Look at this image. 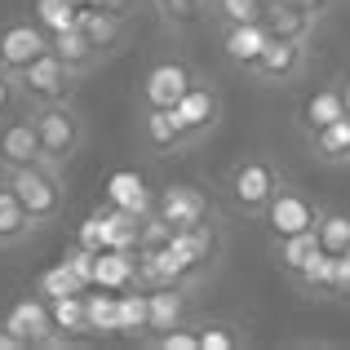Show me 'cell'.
Here are the masks:
<instances>
[{
	"instance_id": "cell-1",
	"label": "cell",
	"mask_w": 350,
	"mask_h": 350,
	"mask_svg": "<svg viewBox=\"0 0 350 350\" xmlns=\"http://www.w3.org/2000/svg\"><path fill=\"white\" fill-rule=\"evenodd\" d=\"M31 120L36 133H40V160L53 164V169H67L85 146V116L76 111V103L62 98V103L31 107Z\"/></svg>"
},
{
	"instance_id": "cell-2",
	"label": "cell",
	"mask_w": 350,
	"mask_h": 350,
	"mask_svg": "<svg viewBox=\"0 0 350 350\" xmlns=\"http://www.w3.org/2000/svg\"><path fill=\"white\" fill-rule=\"evenodd\" d=\"M5 182L14 187V196L23 200V208L31 213V222H36V226L58 222L62 208H67L62 169H53V164H44V160L27 164V169H18V173H5Z\"/></svg>"
},
{
	"instance_id": "cell-3",
	"label": "cell",
	"mask_w": 350,
	"mask_h": 350,
	"mask_svg": "<svg viewBox=\"0 0 350 350\" xmlns=\"http://www.w3.org/2000/svg\"><path fill=\"white\" fill-rule=\"evenodd\" d=\"M280 187H284L280 169L266 155H244L231 169V178H226V191H231L235 208H244V213H266V204L275 200Z\"/></svg>"
},
{
	"instance_id": "cell-4",
	"label": "cell",
	"mask_w": 350,
	"mask_h": 350,
	"mask_svg": "<svg viewBox=\"0 0 350 350\" xmlns=\"http://www.w3.org/2000/svg\"><path fill=\"white\" fill-rule=\"evenodd\" d=\"M18 89H23V103L27 107L62 103V98H71V89H76V71H71L67 62L53 53V44H49V53H40L31 67L18 71Z\"/></svg>"
},
{
	"instance_id": "cell-5",
	"label": "cell",
	"mask_w": 350,
	"mask_h": 350,
	"mask_svg": "<svg viewBox=\"0 0 350 350\" xmlns=\"http://www.w3.org/2000/svg\"><path fill=\"white\" fill-rule=\"evenodd\" d=\"M0 328H9V333L23 342V350H36V346H62L58 328H53V315H49V301H44L40 293H31V297H18L14 306L0 315Z\"/></svg>"
},
{
	"instance_id": "cell-6",
	"label": "cell",
	"mask_w": 350,
	"mask_h": 350,
	"mask_svg": "<svg viewBox=\"0 0 350 350\" xmlns=\"http://www.w3.org/2000/svg\"><path fill=\"white\" fill-rule=\"evenodd\" d=\"M36 160H40V133H36L31 107H27V111H14L0 120V178L27 169Z\"/></svg>"
},
{
	"instance_id": "cell-7",
	"label": "cell",
	"mask_w": 350,
	"mask_h": 350,
	"mask_svg": "<svg viewBox=\"0 0 350 350\" xmlns=\"http://www.w3.org/2000/svg\"><path fill=\"white\" fill-rule=\"evenodd\" d=\"M40 53H49V31H44L36 18H23V23H9L0 31V71L18 76L23 67H31Z\"/></svg>"
},
{
	"instance_id": "cell-8",
	"label": "cell",
	"mask_w": 350,
	"mask_h": 350,
	"mask_svg": "<svg viewBox=\"0 0 350 350\" xmlns=\"http://www.w3.org/2000/svg\"><path fill=\"white\" fill-rule=\"evenodd\" d=\"M155 217H160L169 231H191V226H204L208 222V200L200 187H164L155 196Z\"/></svg>"
},
{
	"instance_id": "cell-9",
	"label": "cell",
	"mask_w": 350,
	"mask_h": 350,
	"mask_svg": "<svg viewBox=\"0 0 350 350\" xmlns=\"http://www.w3.org/2000/svg\"><path fill=\"white\" fill-rule=\"evenodd\" d=\"M306 67V40H266V49L257 53V62L248 67L253 80H266V85H288V80L301 76Z\"/></svg>"
},
{
	"instance_id": "cell-10",
	"label": "cell",
	"mask_w": 350,
	"mask_h": 350,
	"mask_svg": "<svg viewBox=\"0 0 350 350\" xmlns=\"http://www.w3.org/2000/svg\"><path fill=\"white\" fill-rule=\"evenodd\" d=\"M191 85H196V71L178 58H164V62H155L142 80V107H169L173 111V107L187 98Z\"/></svg>"
},
{
	"instance_id": "cell-11",
	"label": "cell",
	"mask_w": 350,
	"mask_h": 350,
	"mask_svg": "<svg viewBox=\"0 0 350 350\" xmlns=\"http://www.w3.org/2000/svg\"><path fill=\"white\" fill-rule=\"evenodd\" d=\"M173 116H178L182 133L196 142V137H204V133L217 129V120H222V94H217L213 85H200L196 80V85L187 89V98L173 107Z\"/></svg>"
},
{
	"instance_id": "cell-12",
	"label": "cell",
	"mask_w": 350,
	"mask_h": 350,
	"mask_svg": "<svg viewBox=\"0 0 350 350\" xmlns=\"http://www.w3.org/2000/svg\"><path fill=\"white\" fill-rule=\"evenodd\" d=\"M266 222H271V235L275 239H284V235H297V231H310L315 226V217H319V208L310 204L306 196H297L293 187H280L275 191V200L266 204Z\"/></svg>"
},
{
	"instance_id": "cell-13",
	"label": "cell",
	"mask_w": 350,
	"mask_h": 350,
	"mask_svg": "<svg viewBox=\"0 0 350 350\" xmlns=\"http://www.w3.org/2000/svg\"><path fill=\"white\" fill-rule=\"evenodd\" d=\"M315 9H306L301 0H266V14H262V27L266 36L275 40H306L315 31Z\"/></svg>"
},
{
	"instance_id": "cell-14",
	"label": "cell",
	"mask_w": 350,
	"mask_h": 350,
	"mask_svg": "<svg viewBox=\"0 0 350 350\" xmlns=\"http://www.w3.org/2000/svg\"><path fill=\"white\" fill-rule=\"evenodd\" d=\"M76 27L98 44L103 53H111L120 40H124V14L120 9H107V5H85L76 9Z\"/></svg>"
},
{
	"instance_id": "cell-15",
	"label": "cell",
	"mask_w": 350,
	"mask_h": 350,
	"mask_svg": "<svg viewBox=\"0 0 350 350\" xmlns=\"http://www.w3.org/2000/svg\"><path fill=\"white\" fill-rule=\"evenodd\" d=\"M116 333H120V337H137V342H146V337H151V293H146L142 284H133V288H120Z\"/></svg>"
},
{
	"instance_id": "cell-16",
	"label": "cell",
	"mask_w": 350,
	"mask_h": 350,
	"mask_svg": "<svg viewBox=\"0 0 350 350\" xmlns=\"http://www.w3.org/2000/svg\"><path fill=\"white\" fill-rule=\"evenodd\" d=\"M137 284V248H103L94 262V288H133Z\"/></svg>"
},
{
	"instance_id": "cell-17",
	"label": "cell",
	"mask_w": 350,
	"mask_h": 350,
	"mask_svg": "<svg viewBox=\"0 0 350 350\" xmlns=\"http://www.w3.org/2000/svg\"><path fill=\"white\" fill-rule=\"evenodd\" d=\"M49 44H53V53H58V58L67 62V67L76 71V76L94 71V67H98V58H103V49H98V44L89 40V36L80 31L76 23L62 27V31H53V36H49Z\"/></svg>"
},
{
	"instance_id": "cell-18",
	"label": "cell",
	"mask_w": 350,
	"mask_h": 350,
	"mask_svg": "<svg viewBox=\"0 0 350 350\" xmlns=\"http://www.w3.org/2000/svg\"><path fill=\"white\" fill-rule=\"evenodd\" d=\"M346 116V98H342V89H315V94L306 98V103L297 107V129L301 133H319V129H328L333 120H342Z\"/></svg>"
},
{
	"instance_id": "cell-19",
	"label": "cell",
	"mask_w": 350,
	"mask_h": 350,
	"mask_svg": "<svg viewBox=\"0 0 350 350\" xmlns=\"http://www.w3.org/2000/svg\"><path fill=\"white\" fill-rule=\"evenodd\" d=\"M142 142L151 146V151H178L191 137L182 133L178 116H173L169 107H142Z\"/></svg>"
},
{
	"instance_id": "cell-20",
	"label": "cell",
	"mask_w": 350,
	"mask_h": 350,
	"mask_svg": "<svg viewBox=\"0 0 350 350\" xmlns=\"http://www.w3.org/2000/svg\"><path fill=\"white\" fill-rule=\"evenodd\" d=\"M31 231H40V226L31 222V213H27L23 200L14 196V187L0 182V253H5V248H18Z\"/></svg>"
},
{
	"instance_id": "cell-21",
	"label": "cell",
	"mask_w": 350,
	"mask_h": 350,
	"mask_svg": "<svg viewBox=\"0 0 350 350\" xmlns=\"http://www.w3.org/2000/svg\"><path fill=\"white\" fill-rule=\"evenodd\" d=\"M266 27L262 23H239V27H222V49H226V58L235 62V67H253L257 62V53L266 49Z\"/></svg>"
},
{
	"instance_id": "cell-22",
	"label": "cell",
	"mask_w": 350,
	"mask_h": 350,
	"mask_svg": "<svg viewBox=\"0 0 350 350\" xmlns=\"http://www.w3.org/2000/svg\"><path fill=\"white\" fill-rule=\"evenodd\" d=\"M151 293V337L155 333H169L187 319V293L182 284H160V288H146Z\"/></svg>"
},
{
	"instance_id": "cell-23",
	"label": "cell",
	"mask_w": 350,
	"mask_h": 350,
	"mask_svg": "<svg viewBox=\"0 0 350 350\" xmlns=\"http://www.w3.org/2000/svg\"><path fill=\"white\" fill-rule=\"evenodd\" d=\"M315 253H319V235H315V226H310V231H297V235L275 239V257H280V271H284V275H293V280L306 271V262H310Z\"/></svg>"
},
{
	"instance_id": "cell-24",
	"label": "cell",
	"mask_w": 350,
	"mask_h": 350,
	"mask_svg": "<svg viewBox=\"0 0 350 350\" xmlns=\"http://www.w3.org/2000/svg\"><path fill=\"white\" fill-rule=\"evenodd\" d=\"M310 146H315L319 164H350V116L333 120L319 133H310Z\"/></svg>"
},
{
	"instance_id": "cell-25",
	"label": "cell",
	"mask_w": 350,
	"mask_h": 350,
	"mask_svg": "<svg viewBox=\"0 0 350 350\" xmlns=\"http://www.w3.org/2000/svg\"><path fill=\"white\" fill-rule=\"evenodd\" d=\"M116 306H120V293H111V288H85V324H89V337L116 333Z\"/></svg>"
},
{
	"instance_id": "cell-26",
	"label": "cell",
	"mask_w": 350,
	"mask_h": 350,
	"mask_svg": "<svg viewBox=\"0 0 350 350\" xmlns=\"http://www.w3.org/2000/svg\"><path fill=\"white\" fill-rule=\"evenodd\" d=\"M315 235H319V248H324L328 257H346V248H350V213H342V208H319Z\"/></svg>"
},
{
	"instance_id": "cell-27",
	"label": "cell",
	"mask_w": 350,
	"mask_h": 350,
	"mask_svg": "<svg viewBox=\"0 0 350 350\" xmlns=\"http://www.w3.org/2000/svg\"><path fill=\"white\" fill-rule=\"evenodd\" d=\"M49 315H53V328H58L62 342H71V337H89V324H85V293L53 297V301H49Z\"/></svg>"
},
{
	"instance_id": "cell-28",
	"label": "cell",
	"mask_w": 350,
	"mask_h": 350,
	"mask_svg": "<svg viewBox=\"0 0 350 350\" xmlns=\"http://www.w3.org/2000/svg\"><path fill=\"white\" fill-rule=\"evenodd\" d=\"M333 266H337V257H328L324 248H319V253L306 262V271H301L293 284H297L301 293H310V297H328V288H333Z\"/></svg>"
},
{
	"instance_id": "cell-29",
	"label": "cell",
	"mask_w": 350,
	"mask_h": 350,
	"mask_svg": "<svg viewBox=\"0 0 350 350\" xmlns=\"http://www.w3.org/2000/svg\"><path fill=\"white\" fill-rule=\"evenodd\" d=\"M111 200L120 208H129V213H151L155 208V200L146 196V187H142V178H133V173H120V178L111 182Z\"/></svg>"
},
{
	"instance_id": "cell-30",
	"label": "cell",
	"mask_w": 350,
	"mask_h": 350,
	"mask_svg": "<svg viewBox=\"0 0 350 350\" xmlns=\"http://www.w3.org/2000/svg\"><path fill=\"white\" fill-rule=\"evenodd\" d=\"M36 293H40L44 301H53V297H71V293H85V280H80V275L71 271L67 262H62V266H53V271H44L40 280H36Z\"/></svg>"
},
{
	"instance_id": "cell-31",
	"label": "cell",
	"mask_w": 350,
	"mask_h": 350,
	"mask_svg": "<svg viewBox=\"0 0 350 350\" xmlns=\"http://www.w3.org/2000/svg\"><path fill=\"white\" fill-rule=\"evenodd\" d=\"M208 9L222 27H239V23H262L266 0H208Z\"/></svg>"
},
{
	"instance_id": "cell-32",
	"label": "cell",
	"mask_w": 350,
	"mask_h": 350,
	"mask_svg": "<svg viewBox=\"0 0 350 350\" xmlns=\"http://www.w3.org/2000/svg\"><path fill=\"white\" fill-rule=\"evenodd\" d=\"M31 18L53 36V31H62V27L76 23V5H71V0H36V14Z\"/></svg>"
},
{
	"instance_id": "cell-33",
	"label": "cell",
	"mask_w": 350,
	"mask_h": 350,
	"mask_svg": "<svg viewBox=\"0 0 350 350\" xmlns=\"http://www.w3.org/2000/svg\"><path fill=\"white\" fill-rule=\"evenodd\" d=\"M155 9H160L169 23H191V18H200L208 9V0H151Z\"/></svg>"
},
{
	"instance_id": "cell-34",
	"label": "cell",
	"mask_w": 350,
	"mask_h": 350,
	"mask_svg": "<svg viewBox=\"0 0 350 350\" xmlns=\"http://www.w3.org/2000/svg\"><path fill=\"white\" fill-rule=\"evenodd\" d=\"M146 346H160V350H200V333H191V328H169V333H155L146 337Z\"/></svg>"
},
{
	"instance_id": "cell-35",
	"label": "cell",
	"mask_w": 350,
	"mask_h": 350,
	"mask_svg": "<svg viewBox=\"0 0 350 350\" xmlns=\"http://www.w3.org/2000/svg\"><path fill=\"white\" fill-rule=\"evenodd\" d=\"M239 337L226 324H204L200 328V350H235Z\"/></svg>"
},
{
	"instance_id": "cell-36",
	"label": "cell",
	"mask_w": 350,
	"mask_h": 350,
	"mask_svg": "<svg viewBox=\"0 0 350 350\" xmlns=\"http://www.w3.org/2000/svg\"><path fill=\"white\" fill-rule=\"evenodd\" d=\"M23 89H18V76H9V71H0V120L23 111Z\"/></svg>"
},
{
	"instance_id": "cell-37",
	"label": "cell",
	"mask_w": 350,
	"mask_h": 350,
	"mask_svg": "<svg viewBox=\"0 0 350 350\" xmlns=\"http://www.w3.org/2000/svg\"><path fill=\"white\" fill-rule=\"evenodd\" d=\"M328 297L350 301V257H337V266H333V288H328Z\"/></svg>"
},
{
	"instance_id": "cell-38",
	"label": "cell",
	"mask_w": 350,
	"mask_h": 350,
	"mask_svg": "<svg viewBox=\"0 0 350 350\" xmlns=\"http://www.w3.org/2000/svg\"><path fill=\"white\" fill-rule=\"evenodd\" d=\"M0 350H23V342H18L9 328H0Z\"/></svg>"
},
{
	"instance_id": "cell-39",
	"label": "cell",
	"mask_w": 350,
	"mask_h": 350,
	"mask_svg": "<svg viewBox=\"0 0 350 350\" xmlns=\"http://www.w3.org/2000/svg\"><path fill=\"white\" fill-rule=\"evenodd\" d=\"M301 5H306V9H315V14H324V5H328V0H301Z\"/></svg>"
},
{
	"instance_id": "cell-40",
	"label": "cell",
	"mask_w": 350,
	"mask_h": 350,
	"mask_svg": "<svg viewBox=\"0 0 350 350\" xmlns=\"http://www.w3.org/2000/svg\"><path fill=\"white\" fill-rule=\"evenodd\" d=\"M342 98H346V116H350V80L342 85Z\"/></svg>"
},
{
	"instance_id": "cell-41",
	"label": "cell",
	"mask_w": 350,
	"mask_h": 350,
	"mask_svg": "<svg viewBox=\"0 0 350 350\" xmlns=\"http://www.w3.org/2000/svg\"><path fill=\"white\" fill-rule=\"evenodd\" d=\"M107 5H111V9H120V14H124V0H107Z\"/></svg>"
},
{
	"instance_id": "cell-42",
	"label": "cell",
	"mask_w": 350,
	"mask_h": 350,
	"mask_svg": "<svg viewBox=\"0 0 350 350\" xmlns=\"http://www.w3.org/2000/svg\"><path fill=\"white\" fill-rule=\"evenodd\" d=\"M346 257H350V248H346Z\"/></svg>"
}]
</instances>
